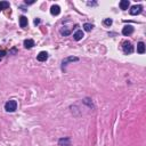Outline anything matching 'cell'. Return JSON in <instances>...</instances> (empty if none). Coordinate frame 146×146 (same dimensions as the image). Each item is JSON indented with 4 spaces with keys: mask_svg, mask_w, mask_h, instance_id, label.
<instances>
[{
    "mask_svg": "<svg viewBox=\"0 0 146 146\" xmlns=\"http://www.w3.org/2000/svg\"><path fill=\"white\" fill-rule=\"evenodd\" d=\"M17 108V102L11 99V101H8L7 103L5 104V110L7 112H15Z\"/></svg>",
    "mask_w": 146,
    "mask_h": 146,
    "instance_id": "6da1fadb",
    "label": "cell"
},
{
    "mask_svg": "<svg viewBox=\"0 0 146 146\" xmlns=\"http://www.w3.org/2000/svg\"><path fill=\"white\" fill-rule=\"evenodd\" d=\"M122 50L125 54H131V52L133 51V47H132V45H131V42H129V41H123L122 42Z\"/></svg>",
    "mask_w": 146,
    "mask_h": 146,
    "instance_id": "7a4b0ae2",
    "label": "cell"
},
{
    "mask_svg": "<svg viewBox=\"0 0 146 146\" xmlns=\"http://www.w3.org/2000/svg\"><path fill=\"white\" fill-rule=\"evenodd\" d=\"M143 11V6L142 5H135V6H132L131 8H130V15H132V16H135V15H138V14H141Z\"/></svg>",
    "mask_w": 146,
    "mask_h": 146,
    "instance_id": "3957f363",
    "label": "cell"
},
{
    "mask_svg": "<svg viewBox=\"0 0 146 146\" xmlns=\"http://www.w3.org/2000/svg\"><path fill=\"white\" fill-rule=\"evenodd\" d=\"M133 32V27H132V25H126L125 27L122 29V34L123 36H130L131 33Z\"/></svg>",
    "mask_w": 146,
    "mask_h": 146,
    "instance_id": "277c9868",
    "label": "cell"
},
{
    "mask_svg": "<svg viewBox=\"0 0 146 146\" xmlns=\"http://www.w3.org/2000/svg\"><path fill=\"white\" fill-rule=\"evenodd\" d=\"M47 58H48V54L46 51H40L39 55L37 56V60L39 62H45V61H47Z\"/></svg>",
    "mask_w": 146,
    "mask_h": 146,
    "instance_id": "5b68a950",
    "label": "cell"
},
{
    "mask_svg": "<svg viewBox=\"0 0 146 146\" xmlns=\"http://www.w3.org/2000/svg\"><path fill=\"white\" fill-rule=\"evenodd\" d=\"M50 13H51V15H54V16H57V15H60V13H61V8H60V6H57V5L51 6V8H50Z\"/></svg>",
    "mask_w": 146,
    "mask_h": 146,
    "instance_id": "8992f818",
    "label": "cell"
},
{
    "mask_svg": "<svg viewBox=\"0 0 146 146\" xmlns=\"http://www.w3.org/2000/svg\"><path fill=\"white\" fill-rule=\"evenodd\" d=\"M83 37H85V34H83V31L82 30H78L75 33L73 34V38L75 41H79V40H81Z\"/></svg>",
    "mask_w": 146,
    "mask_h": 146,
    "instance_id": "52a82bcc",
    "label": "cell"
},
{
    "mask_svg": "<svg viewBox=\"0 0 146 146\" xmlns=\"http://www.w3.org/2000/svg\"><path fill=\"white\" fill-rule=\"evenodd\" d=\"M58 144H60V146H72V145H71V139L67 138V137L60 139Z\"/></svg>",
    "mask_w": 146,
    "mask_h": 146,
    "instance_id": "ba28073f",
    "label": "cell"
},
{
    "mask_svg": "<svg viewBox=\"0 0 146 146\" xmlns=\"http://www.w3.org/2000/svg\"><path fill=\"white\" fill-rule=\"evenodd\" d=\"M34 46V41H33L32 39H26L24 40V47H25L26 49H31Z\"/></svg>",
    "mask_w": 146,
    "mask_h": 146,
    "instance_id": "9c48e42d",
    "label": "cell"
},
{
    "mask_svg": "<svg viewBox=\"0 0 146 146\" xmlns=\"http://www.w3.org/2000/svg\"><path fill=\"white\" fill-rule=\"evenodd\" d=\"M137 52L138 54H144L145 52V43L144 42H138L137 45Z\"/></svg>",
    "mask_w": 146,
    "mask_h": 146,
    "instance_id": "30bf717a",
    "label": "cell"
},
{
    "mask_svg": "<svg viewBox=\"0 0 146 146\" xmlns=\"http://www.w3.org/2000/svg\"><path fill=\"white\" fill-rule=\"evenodd\" d=\"M77 61H79V58H78V57H67V58H65V60L63 61V63H62V64H63V69L66 66L69 62H77Z\"/></svg>",
    "mask_w": 146,
    "mask_h": 146,
    "instance_id": "8fae6325",
    "label": "cell"
},
{
    "mask_svg": "<svg viewBox=\"0 0 146 146\" xmlns=\"http://www.w3.org/2000/svg\"><path fill=\"white\" fill-rule=\"evenodd\" d=\"M129 1L128 0H122V1H120V8L122 9V10H127V9L129 8Z\"/></svg>",
    "mask_w": 146,
    "mask_h": 146,
    "instance_id": "7c38bea8",
    "label": "cell"
},
{
    "mask_svg": "<svg viewBox=\"0 0 146 146\" xmlns=\"http://www.w3.org/2000/svg\"><path fill=\"white\" fill-rule=\"evenodd\" d=\"M20 25H21V27H25L27 25V17H25V16L20 17Z\"/></svg>",
    "mask_w": 146,
    "mask_h": 146,
    "instance_id": "4fadbf2b",
    "label": "cell"
},
{
    "mask_svg": "<svg viewBox=\"0 0 146 146\" xmlns=\"http://www.w3.org/2000/svg\"><path fill=\"white\" fill-rule=\"evenodd\" d=\"M9 8V2L7 1H0V11L2 10V9H7Z\"/></svg>",
    "mask_w": 146,
    "mask_h": 146,
    "instance_id": "5bb4252c",
    "label": "cell"
},
{
    "mask_svg": "<svg viewBox=\"0 0 146 146\" xmlns=\"http://www.w3.org/2000/svg\"><path fill=\"white\" fill-rule=\"evenodd\" d=\"M92 24H89V23H86V24H83V29H85V31H87V32H89V31H91L92 30Z\"/></svg>",
    "mask_w": 146,
    "mask_h": 146,
    "instance_id": "9a60e30c",
    "label": "cell"
},
{
    "mask_svg": "<svg viewBox=\"0 0 146 146\" xmlns=\"http://www.w3.org/2000/svg\"><path fill=\"white\" fill-rule=\"evenodd\" d=\"M112 23H113V21H112L111 18H106V20H104V25H106V26L112 25Z\"/></svg>",
    "mask_w": 146,
    "mask_h": 146,
    "instance_id": "2e32d148",
    "label": "cell"
},
{
    "mask_svg": "<svg viewBox=\"0 0 146 146\" xmlns=\"http://www.w3.org/2000/svg\"><path fill=\"white\" fill-rule=\"evenodd\" d=\"M61 33L63 36H69L70 34V30H65V29H63V30H61Z\"/></svg>",
    "mask_w": 146,
    "mask_h": 146,
    "instance_id": "e0dca14e",
    "label": "cell"
},
{
    "mask_svg": "<svg viewBox=\"0 0 146 146\" xmlns=\"http://www.w3.org/2000/svg\"><path fill=\"white\" fill-rule=\"evenodd\" d=\"M5 55H6V51H5V50H1V51H0V61L2 60V57H4Z\"/></svg>",
    "mask_w": 146,
    "mask_h": 146,
    "instance_id": "ac0fdd59",
    "label": "cell"
},
{
    "mask_svg": "<svg viewBox=\"0 0 146 146\" xmlns=\"http://www.w3.org/2000/svg\"><path fill=\"white\" fill-rule=\"evenodd\" d=\"M39 23H40V20H39V18H36V20H34V24H36V25H38Z\"/></svg>",
    "mask_w": 146,
    "mask_h": 146,
    "instance_id": "d6986e66",
    "label": "cell"
},
{
    "mask_svg": "<svg viewBox=\"0 0 146 146\" xmlns=\"http://www.w3.org/2000/svg\"><path fill=\"white\" fill-rule=\"evenodd\" d=\"M25 4L26 5H32V4H34V1H25Z\"/></svg>",
    "mask_w": 146,
    "mask_h": 146,
    "instance_id": "ffe728a7",
    "label": "cell"
}]
</instances>
